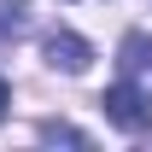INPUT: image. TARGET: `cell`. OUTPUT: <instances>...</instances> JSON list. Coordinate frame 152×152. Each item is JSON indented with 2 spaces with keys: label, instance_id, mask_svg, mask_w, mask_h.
<instances>
[{
  "label": "cell",
  "instance_id": "6da1fadb",
  "mask_svg": "<svg viewBox=\"0 0 152 152\" xmlns=\"http://www.w3.org/2000/svg\"><path fill=\"white\" fill-rule=\"evenodd\" d=\"M99 105H105V117H111L117 129H129V134H140V129H152V99L134 88L129 76L123 82H111L105 94H99Z\"/></svg>",
  "mask_w": 152,
  "mask_h": 152
},
{
  "label": "cell",
  "instance_id": "7a4b0ae2",
  "mask_svg": "<svg viewBox=\"0 0 152 152\" xmlns=\"http://www.w3.org/2000/svg\"><path fill=\"white\" fill-rule=\"evenodd\" d=\"M47 64L64 70V76H82L88 64H94V47H88L82 35H70V29H53V35H47Z\"/></svg>",
  "mask_w": 152,
  "mask_h": 152
},
{
  "label": "cell",
  "instance_id": "3957f363",
  "mask_svg": "<svg viewBox=\"0 0 152 152\" xmlns=\"http://www.w3.org/2000/svg\"><path fill=\"white\" fill-rule=\"evenodd\" d=\"M117 53H123V58H117V64H123V76H134V70H146V64H152V41H146V35H123V47H117Z\"/></svg>",
  "mask_w": 152,
  "mask_h": 152
},
{
  "label": "cell",
  "instance_id": "277c9868",
  "mask_svg": "<svg viewBox=\"0 0 152 152\" xmlns=\"http://www.w3.org/2000/svg\"><path fill=\"white\" fill-rule=\"evenodd\" d=\"M23 23H29V6H23V0L0 6V35H23Z\"/></svg>",
  "mask_w": 152,
  "mask_h": 152
},
{
  "label": "cell",
  "instance_id": "5b68a950",
  "mask_svg": "<svg viewBox=\"0 0 152 152\" xmlns=\"http://www.w3.org/2000/svg\"><path fill=\"white\" fill-rule=\"evenodd\" d=\"M41 140H64V146H88V134L70 123H41Z\"/></svg>",
  "mask_w": 152,
  "mask_h": 152
},
{
  "label": "cell",
  "instance_id": "8992f818",
  "mask_svg": "<svg viewBox=\"0 0 152 152\" xmlns=\"http://www.w3.org/2000/svg\"><path fill=\"white\" fill-rule=\"evenodd\" d=\"M6 105H12V94H6V82H0V117H6Z\"/></svg>",
  "mask_w": 152,
  "mask_h": 152
}]
</instances>
